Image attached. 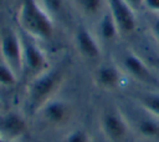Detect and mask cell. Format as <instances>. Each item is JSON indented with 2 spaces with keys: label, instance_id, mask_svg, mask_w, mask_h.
I'll return each mask as SVG.
<instances>
[{
  "label": "cell",
  "instance_id": "obj_1",
  "mask_svg": "<svg viewBox=\"0 0 159 142\" xmlns=\"http://www.w3.org/2000/svg\"><path fill=\"white\" fill-rule=\"evenodd\" d=\"M68 69L70 59L65 56L26 83L22 112L27 117L37 115L50 100L57 96V92L66 80Z\"/></svg>",
  "mask_w": 159,
  "mask_h": 142
},
{
  "label": "cell",
  "instance_id": "obj_2",
  "mask_svg": "<svg viewBox=\"0 0 159 142\" xmlns=\"http://www.w3.org/2000/svg\"><path fill=\"white\" fill-rule=\"evenodd\" d=\"M20 31L36 41L50 40L53 35V17H51L37 0H22L17 11Z\"/></svg>",
  "mask_w": 159,
  "mask_h": 142
},
{
  "label": "cell",
  "instance_id": "obj_3",
  "mask_svg": "<svg viewBox=\"0 0 159 142\" xmlns=\"http://www.w3.org/2000/svg\"><path fill=\"white\" fill-rule=\"evenodd\" d=\"M0 57L20 80L22 71V40L20 31L10 25L0 27Z\"/></svg>",
  "mask_w": 159,
  "mask_h": 142
},
{
  "label": "cell",
  "instance_id": "obj_4",
  "mask_svg": "<svg viewBox=\"0 0 159 142\" xmlns=\"http://www.w3.org/2000/svg\"><path fill=\"white\" fill-rule=\"evenodd\" d=\"M20 34L22 40V71L20 80L26 78L29 82L31 78L45 71L50 65L45 51L37 45L36 40L21 31Z\"/></svg>",
  "mask_w": 159,
  "mask_h": 142
},
{
  "label": "cell",
  "instance_id": "obj_5",
  "mask_svg": "<svg viewBox=\"0 0 159 142\" xmlns=\"http://www.w3.org/2000/svg\"><path fill=\"white\" fill-rule=\"evenodd\" d=\"M102 135L108 142H124L129 135V123L123 112L116 107H108L99 118Z\"/></svg>",
  "mask_w": 159,
  "mask_h": 142
},
{
  "label": "cell",
  "instance_id": "obj_6",
  "mask_svg": "<svg viewBox=\"0 0 159 142\" xmlns=\"http://www.w3.org/2000/svg\"><path fill=\"white\" fill-rule=\"evenodd\" d=\"M27 116L19 111L0 112V137L6 142H16L29 128Z\"/></svg>",
  "mask_w": 159,
  "mask_h": 142
},
{
  "label": "cell",
  "instance_id": "obj_7",
  "mask_svg": "<svg viewBox=\"0 0 159 142\" xmlns=\"http://www.w3.org/2000/svg\"><path fill=\"white\" fill-rule=\"evenodd\" d=\"M107 10L113 17L120 36H128L135 31V11L127 2L123 0H107Z\"/></svg>",
  "mask_w": 159,
  "mask_h": 142
},
{
  "label": "cell",
  "instance_id": "obj_8",
  "mask_svg": "<svg viewBox=\"0 0 159 142\" xmlns=\"http://www.w3.org/2000/svg\"><path fill=\"white\" fill-rule=\"evenodd\" d=\"M42 121L50 127H61L68 123L72 117V106L68 101L58 98L57 96L50 100L37 113Z\"/></svg>",
  "mask_w": 159,
  "mask_h": 142
},
{
  "label": "cell",
  "instance_id": "obj_9",
  "mask_svg": "<svg viewBox=\"0 0 159 142\" xmlns=\"http://www.w3.org/2000/svg\"><path fill=\"white\" fill-rule=\"evenodd\" d=\"M125 73L122 67L112 62H104L96 67L93 72V83L104 91L118 90L125 81Z\"/></svg>",
  "mask_w": 159,
  "mask_h": 142
},
{
  "label": "cell",
  "instance_id": "obj_10",
  "mask_svg": "<svg viewBox=\"0 0 159 142\" xmlns=\"http://www.w3.org/2000/svg\"><path fill=\"white\" fill-rule=\"evenodd\" d=\"M122 70L125 73V76H129L140 83H157L152 69L145 64V61L140 56H138L133 51H127L123 55Z\"/></svg>",
  "mask_w": 159,
  "mask_h": 142
},
{
  "label": "cell",
  "instance_id": "obj_11",
  "mask_svg": "<svg viewBox=\"0 0 159 142\" xmlns=\"http://www.w3.org/2000/svg\"><path fill=\"white\" fill-rule=\"evenodd\" d=\"M73 42L78 55L87 61L98 60L102 55L99 40L97 39L96 34L88 30L86 26L77 27L73 36Z\"/></svg>",
  "mask_w": 159,
  "mask_h": 142
},
{
  "label": "cell",
  "instance_id": "obj_12",
  "mask_svg": "<svg viewBox=\"0 0 159 142\" xmlns=\"http://www.w3.org/2000/svg\"><path fill=\"white\" fill-rule=\"evenodd\" d=\"M96 36L97 39L106 44L108 42H113L114 40H117V37H119V31L118 27L113 20V17L111 16V14L108 12V10H106L98 19L97 25H96Z\"/></svg>",
  "mask_w": 159,
  "mask_h": 142
},
{
  "label": "cell",
  "instance_id": "obj_13",
  "mask_svg": "<svg viewBox=\"0 0 159 142\" xmlns=\"http://www.w3.org/2000/svg\"><path fill=\"white\" fill-rule=\"evenodd\" d=\"M77 10L87 17H99L107 10V0H73Z\"/></svg>",
  "mask_w": 159,
  "mask_h": 142
},
{
  "label": "cell",
  "instance_id": "obj_14",
  "mask_svg": "<svg viewBox=\"0 0 159 142\" xmlns=\"http://www.w3.org/2000/svg\"><path fill=\"white\" fill-rule=\"evenodd\" d=\"M137 132L145 140H159V120L148 115L140 117L135 125Z\"/></svg>",
  "mask_w": 159,
  "mask_h": 142
},
{
  "label": "cell",
  "instance_id": "obj_15",
  "mask_svg": "<svg viewBox=\"0 0 159 142\" xmlns=\"http://www.w3.org/2000/svg\"><path fill=\"white\" fill-rule=\"evenodd\" d=\"M138 101L148 115L159 120V92H144L138 97Z\"/></svg>",
  "mask_w": 159,
  "mask_h": 142
},
{
  "label": "cell",
  "instance_id": "obj_16",
  "mask_svg": "<svg viewBox=\"0 0 159 142\" xmlns=\"http://www.w3.org/2000/svg\"><path fill=\"white\" fill-rule=\"evenodd\" d=\"M19 77L2 61L0 62V87H12L17 83Z\"/></svg>",
  "mask_w": 159,
  "mask_h": 142
},
{
  "label": "cell",
  "instance_id": "obj_17",
  "mask_svg": "<svg viewBox=\"0 0 159 142\" xmlns=\"http://www.w3.org/2000/svg\"><path fill=\"white\" fill-rule=\"evenodd\" d=\"M37 1L51 17L58 15L63 6V0H37Z\"/></svg>",
  "mask_w": 159,
  "mask_h": 142
},
{
  "label": "cell",
  "instance_id": "obj_18",
  "mask_svg": "<svg viewBox=\"0 0 159 142\" xmlns=\"http://www.w3.org/2000/svg\"><path fill=\"white\" fill-rule=\"evenodd\" d=\"M63 142H91V137L87 131L82 128H75L65 136Z\"/></svg>",
  "mask_w": 159,
  "mask_h": 142
},
{
  "label": "cell",
  "instance_id": "obj_19",
  "mask_svg": "<svg viewBox=\"0 0 159 142\" xmlns=\"http://www.w3.org/2000/svg\"><path fill=\"white\" fill-rule=\"evenodd\" d=\"M144 7L152 12L159 14V0H144Z\"/></svg>",
  "mask_w": 159,
  "mask_h": 142
},
{
  "label": "cell",
  "instance_id": "obj_20",
  "mask_svg": "<svg viewBox=\"0 0 159 142\" xmlns=\"http://www.w3.org/2000/svg\"><path fill=\"white\" fill-rule=\"evenodd\" d=\"M150 32H152L153 39L159 44V17L155 19L152 22V25H150Z\"/></svg>",
  "mask_w": 159,
  "mask_h": 142
},
{
  "label": "cell",
  "instance_id": "obj_21",
  "mask_svg": "<svg viewBox=\"0 0 159 142\" xmlns=\"http://www.w3.org/2000/svg\"><path fill=\"white\" fill-rule=\"evenodd\" d=\"M124 2H127L134 11L139 10L142 6H144V0H123Z\"/></svg>",
  "mask_w": 159,
  "mask_h": 142
},
{
  "label": "cell",
  "instance_id": "obj_22",
  "mask_svg": "<svg viewBox=\"0 0 159 142\" xmlns=\"http://www.w3.org/2000/svg\"><path fill=\"white\" fill-rule=\"evenodd\" d=\"M153 64H154V67H155V70L159 72V59H158V57H155V60L153 61Z\"/></svg>",
  "mask_w": 159,
  "mask_h": 142
},
{
  "label": "cell",
  "instance_id": "obj_23",
  "mask_svg": "<svg viewBox=\"0 0 159 142\" xmlns=\"http://www.w3.org/2000/svg\"><path fill=\"white\" fill-rule=\"evenodd\" d=\"M0 112H2V105H1V102H0Z\"/></svg>",
  "mask_w": 159,
  "mask_h": 142
}]
</instances>
